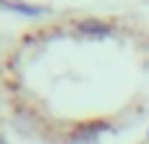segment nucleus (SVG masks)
<instances>
[{"label":"nucleus","mask_w":149,"mask_h":144,"mask_svg":"<svg viewBox=\"0 0 149 144\" xmlns=\"http://www.w3.org/2000/svg\"><path fill=\"white\" fill-rule=\"evenodd\" d=\"M76 29L86 37H94V39H105V37L113 34V26L105 24V21H97V18H84V21L76 24Z\"/></svg>","instance_id":"2"},{"label":"nucleus","mask_w":149,"mask_h":144,"mask_svg":"<svg viewBox=\"0 0 149 144\" xmlns=\"http://www.w3.org/2000/svg\"><path fill=\"white\" fill-rule=\"evenodd\" d=\"M0 5L13 8L16 13H26V16H42V13H47L45 5H26V3H18V0H0Z\"/></svg>","instance_id":"3"},{"label":"nucleus","mask_w":149,"mask_h":144,"mask_svg":"<svg viewBox=\"0 0 149 144\" xmlns=\"http://www.w3.org/2000/svg\"><path fill=\"white\" fill-rule=\"evenodd\" d=\"M105 129L110 131V123H105V121L84 123L68 136V144H100V131H105Z\"/></svg>","instance_id":"1"}]
</instances>
